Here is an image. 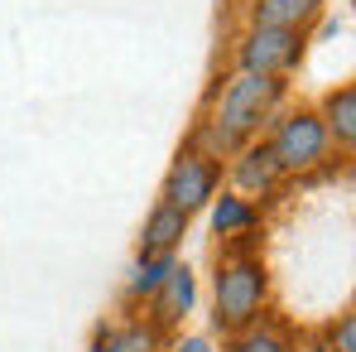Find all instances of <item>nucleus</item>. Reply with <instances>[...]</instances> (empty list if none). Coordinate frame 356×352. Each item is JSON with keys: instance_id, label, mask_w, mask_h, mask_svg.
Masks as SVG:
<instances>
[{"instance_id": "1", "label": "nucleus", "mask_w": 356, "mask_h": 352, "mask_svg": "<svg viewBox=\"0 0 356 352\" xmlns=\"http://www.w3.org/2000/svg\"><path fill=\"white\" fill-rule=\"evenodd\" d=\"M280 102H284V77H260V72H232L227 77V87L217 92V107H212V116L207 125H217L232 145H250L255 135H260V125L280 112Z\"/></svg>"}, {"instance_id": "2", "label": "nucleus", "mask_w": 356, "mask_h": 352, "mask_svg": "<svg viewBox=\"0 0 356 352\" xmlns=\"http://www.w3.org/2000/svg\"><path fill=\"white\" fill-rule=\"evenodd\" d=\"M265 299H270V275L255 256L222 261L217 266V314H212L217 333H241V328L260 323Z\"/></svg>"}, {"instance_id": "3", "label": "nucleus", "mask_w": 356, "mask_h": 352, "mask_svg": "<svg viewBox=\"0 0 356 352\" xmlns=\"http://www.w3.org/2000/svg\"><path fill=\"white\" fill-rule=\"evenodd\" d=\"M265 145H270L280 174H308V169L327 164V155H332V140H327V130H323L318 112H303V107L280 121L275 135H270Z\"/></svg>"}, {"instance_id": "4", "label": "nucleus", "mask_w": 356, "mask_h": 352, "mask_svg": "<svg viewBox=\"0 0 356 352\" xmlns=\"http://www.w3.org/2000/svg\"><path fill=\"white\" fill-rule=\"evenodd\" d=\"M308 39L298 29H275V24H250L236 44V63L241 72H260V77H284L294 72L303 59Z\"/></svg>"}, {"instance_id": "5", "label": "nucleus", "mask_w": 356, "mask_h": 352, "mask_svg": "<svg viewBox=\"0 0 356 352\" xmlns=\"http://www.w3.org/2000/svg\"><path fill=\"white\" fill-rule=\"evenodd\" d=\"M217 183H222V164L217 160H207L202 150H183L169 164V174H164V198L159 203H169V208L193 217L197 208H207L217 198Z\"/></svg>"}, {"instance_id": "6", "label": "nucleus", "mask_w": 356, "mask_h": 352, "mask_svg": "<svg viewBox=\"0 0 356 352\" xmlns=\"http://www.w3.org/2000/svg\"><path fill=\"white\" fill-rule=\"evenodd\" d=\"M232 178H236V193L241 198H260V193H270L275 183H280V164H275V155H270V145L260 140H250V145H241L236 160H232Z\"/></svg>"}, {"instance_id": "7", "label": "nucleus", "mask_w": 356, "mask_h": 352, "mask_svg": "<svg viewBox=\"0 0 356 352\" xmlns=\"http://www.w3.org/2000/svg\"><path fill=\"white\" fill-rule=\"evenodd\" d=\"M149 299H154L149 323H154V328H174L178 319H188V309H193V299H197V280H193V270H188V266H174V270L164 275V285L149 294Z\"/></svg>"}, {"instance_id": "8", "label": "nucleus", "mask_w": 356, "mask_h": 352, "mask_svg": "<svg viewBox=\"0 0 356 352\" xmlns=\"http://www.w3.org/2000/svg\"><path fill=\"white\" fill-rule=\"evenodd\" d=\"M318 121H323V130H327L332 145L352 150V140H356V87L352 82H342V87H332V92L323 97Z\"/></svg>"}, {"instance_id": "9", "label": "nucleus", "mask_w": 356, "mask_h": 352, "mask_svg": "<svg viewBox=\"0 0 356 352\" xmlns=\"http://www.w3.org/2000/svg\"><path fill=\"white\" fill-rule=\"evenodd\" d=\"M327 0H255L250 24H275V29H298L308 34V24L323 15Z\"/></svg>"}, {"instance_id": "10", "label": "nucleus", "mask_w": 356, "mask_h": 352, "mask_svg": "<svg viewBox=\"0 0 356 352\" xmlns=\"http://www.w3.org/2000/svg\"><path fill=\"white\" fill-rule=\"evenodd\" d=\"M183 236H188V213H178V208H169V203H159V208L149 213L145 232H140V251H174Z\"/></svg>"}, {"instance_id": "11", "label": "nucleus", "mask_w": 356, "mask_h": 352, "mask_svg": "<svg viewBox=\"0 0 356 352\" xmlns=\"http://www.w3.org/2000/svg\"><path fill=\"white\" fill-rule=\"evenodd\" d=\"M207 208H212V232L217 236H241V232H250V227L260 222V208H255L250 198H241V193H222V198H212Z\"/></svg>"}, {"instance_id": "12", "label": "nucleus", "mask_w": 356, "mask_h": 352, "mask_svg": "<svg viewBox=\"0 0 356 352\" xmlns=\"http://www.w3.org/2000/svg\"><path fill=\"white\" fill-rule=\"evenodd\" d=\"M174 251H140L135 266H130V280H125V294L130 299H149V294L164 285V275L174 270Z\"/></svg>"}, {"instance_id": "13", "label": "nucleus", "mask_w": 356, "mask_h": 352, "mask_svg": "<svg viewBox=\"0 0 356 352\" xmlns=\"http://www.w3.org/2000/svg\"><path fill=\"white\" fill-rule=\"evenodd\" d=\"M111 352H164V328H154L149 319L145 323H125L120 333H106Z\"/></svg>"}, {"instance_id": "14", "label": "nucleus", "mask_w": 356, "mask_h": 352, "mask_svg": "<svg viewBox=\"0 0 356 352\" xmlns=\"http://www.w3.org/2000/svg\"><path fill=\"white\" fill-rule=\"evenodd\" d=\"M232 352H289V338L270 323H250V328L232 333Z\"/></svg>"}, {"instance_id": "15", "label": "nucleus", "mask_w": 356, "mask_h": 352, "mask_svg": "<svg viewBox=\"0 0 356 352\" xmlns=\"http://www.w3.org/2000/svg\"><path fill=\"white\" fill-rule=\"evenodd\" d=\"M327 352H356V314H337L327 328Z\"/></svg>"}, {"instance_id": "16", "label": "nucleus", "mask_w": 356, "mask_h": 352, "mask_svg": "<svg viewBox=\"0 0 356 352\" xmlns=\"http://www.w3.org/2000/svg\"><path fill=\"white\" fill-rule=\"evenodd\" d=\"M169 352H212V338H183V343H174Z\"/></svg>"}, {"instance_id": "17", "label": "nucleus", "mask_w": 356, "mask_h": 352, "mask_svg": "<svg viewBox=\"0 0 356 352\" xmlns=\"http://www.w3.org/2000/svg\"><path fill=\"white\" fill-rule=\"evenodd\" d=\"M289 352H327L323 343H303V348H289Z\"/></svg>"}, {"instance_id": "18", "label": "nucleus", "mask_w": 356, "mask_h": 352, "mask_svg": "<svg viewBox=\"0 0 356 352\" xmlns=\"http://www.w3.org/2000/svg\"><path fill=\"white\" fill-rule=\"evenodd\" d=\"M92 352H111V343H106V338H102V343H97V348H92Z\"/></svg>"}]
</instances>
